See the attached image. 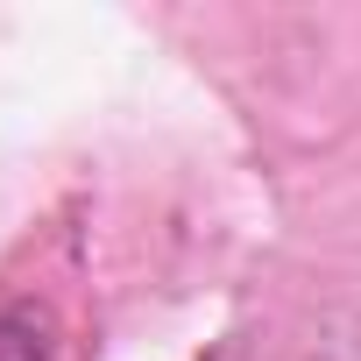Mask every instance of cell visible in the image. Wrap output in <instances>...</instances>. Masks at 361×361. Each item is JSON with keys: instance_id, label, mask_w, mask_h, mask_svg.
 Here are the masks:
<instances>
[{"instance_id": "1", "label": "cell", "mask_w": 361, "mask_h": 361, "mask_svg": "<svg viewBox=\"0 0 361 361\" xmlns=\"http://www.w3.org/2000/svg\"><path fill=\"white\" fill-rule=\"evenodd\" d=\"M0 361H50L43 333H36L22 312H0Z\"/></svg>"}]
</instances>
